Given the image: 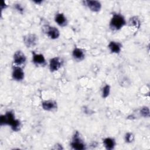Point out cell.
I'll return each mask as SVG.
<instances>
[{
  "instance_id": "6da1fadb",
  "label": "cell",
  "mask_w": 150,
  "mask_h": 150,
  "mask_svg": "<svg viewBox=\"0 0 150 150\" xmlns=\"http://www.w3.org/2000/svg\"><path fill=\"white\" fill-rule=\"evenodd\" d=\"M0 124L1 126L10 125L13 131L17 132L20 130L21 122L19 120L16 119L13 112L11 111H6L4 115L0 117Z\"/></svg>"
},
{
  "instance_id": "7a4b0ae2",
  "label": "cell",
  "mask_w": 150,
  "mask_h": 150,
  "mask_svg": "<svg viewBox=\"0 0 150 150\" xmlns=\"http://www.w3.org/2000/svg\"><path fill=\"white\" fill-rule=\"evenodd\" d=\"M125 24V19L122 15L119 13H114L111 19L110 27L112 30H118L124 27Z\"/></svg>"
},
{
  "instance_id": "3957f363",
  "label": "cell",
  "mask_w": 150,
  "mask_h": 150,
  "mask_svg": "<svg viewBox=\"0 0 150 150\" xmlns=\"http://www.w3.org/2000/svg\"><path fill=\"white\" fill-rule=\"evenodd\" d=\"M70 145L73 149L76 150H83L86 148V145L81 139L80 134L78 131H76L74 133L70 143Z\"/></svg>"
},
{
  "instance_id": "277c9868",
  "label": "cell",
  "mask_w": 150,
  "mask_h": 150,
  "mask_svg": "<svg viewBox=\"0 0 150 150\" xmlns=\"http://www.w3.org/2000/svg\"><path fill=\"white\" fill-rule=\"evenodd\" d=\"M23 42L27 47H33L38 42V36L34 33H29L23 37Z\"/></svg>"
},
{
  "instance_id": "5b68a950",
  "label": "cell",
  "mask_w": 150,
  "mask_h": 150,
  "mask_svg": "<svg viewBox=\"0 0 150 150\" xmlns=\"http://www.w3.org/2000/svg\"><path fill=\"white\" fill-rule=\"evenodd\" d=\"M43 29L45 33L52 39H56L59 38L60 36L59 30L55 27L46 25L44 26Z\"/></svg>"
},
{
  "instance_id": "8992f818",
  "label": "cell",
  "mask_w": 150,
  "mask_h": 150,
  "mask_svg": "<svg viewBox=\"0 0 150 150\" xmlns=\"http://www.w3.org/2000/svg\"><path fill=\"white\" fill-rule=\"evenodd\" d=\"M83 4L87 6L91 11L94 12H97L100 11L101 8V4L98 1H83Z\"/></svg>"
},
{
  "instance_id": "52a82bcc",
  "label": "cell",
  "mask_w": 150,
  "mask_h": 150,
  "mask_svg": "<svg viewBox=\"0 0 150 150\" xmlns=\"http://www.w3.org/2000/svg\"><path fill=\"white\" fill-rule=\"evenodd\" d=\"M12 76L13 79L19 81L24 78V71L23 69L19 66H15L13 67Z\"/></svg>"
},
{
  "instance_id": "ba28073f",
  "label": "cell",
  "mask_w": 150,
  "mask_h": 150,
  "mask_svg": "<svg viewBox=\"0 0 150 150\" xmlns=\"http://www.w3.org/2000/svg\"><path fill=\"white\" fill-rule=\"evenodd\" d=\"M26 56L21 50H17L13 54V62L16 66H21L26 62Z\"/></svg>"
},
{
  "instance_id": "9c48e42d",
  "label": "cell",
  "mask_w": 150,
  "mask_h": 150,
  "mask_svg": "<svg viewBox=\"0 0 150 150\" xmlns=\"http://www.w3.org/2000/svg\"><path fill=\"white\" fill-rule=\"evenodd\" d=\"M62 66V60L59 57H54L50 60L49 69L52 72L58 70Z\"/></svg>"
},
{
  "instance_id": "30bf717a",
  "label": "cell",
  "mask_w": 150,
  "mask_h": 150,
  "mask_svg": "<svg viewBox=\"0 0 150 150\" xmlns=\"http://www.w3.org/2000/svg\"><path fill=\"white\" fill-rule=\"evenodd\" d=\"M32 62L37 66H45L46 64V62L44 56L42 54L32 52Z\"/></svg>"
},
{
  "instance_id": "8fae6325",
  "label": "cell",
  "mask_w": 150,
  "mask_h": 150,
  "mask_svg": "<svg viewBox=\"0 0 150 150\" xmlns=\"http://www.w3.org/2000/svg\"><path fill=\"white\" fill-rule=\"evenodd\" d=\"M42 107L43 109L46 111H52L57 108V104L55 101L49 100L42 101Z\"/></svg>"
},
{
  "instance_id": "7c38bea8",
  "label": "cell",
  "mask_w": 150,
  "mask_h": 150,
  "mask_svg": "<svg viewBox=\"0 0 150 150\" xmlns=\"http://www.w3.org/2000/svg\"><path fill=\"white\" fill-rule=\"evenodd\" d=\"M108 47L111 53L118 54L121 50L122 45H121V43H120L118 42L111 41L109 43V44L108 45Z\"/></svg>"
},
{
  "instance_id": "4fadbf2b",
  "label": "cell",
  "mask_w": 150,
  "mask_h": 150,
  "mask_svg": "<svg viewBox=\"0 0 150 150\" xmlns=\"http://www.w3.org/2000/svg\"><path fill=\"white\" fill-rule=\"evenodd\" d=\"M54 21L60 26H65L67 23L66 17L63 13H57L54 17Z\"/></svg>"
},
{
  "instance_id": "5bb4252c",
  "label": "cell",
  "mask_w": 150,
  "mask_h": 150,
  "mask_svg": "<svg viewBox=\"0 0 150 150\" xmlns=\"http://www.w3.org/2000/svg\"><path fill=\"white\" fill-rule=\"evenodd\" d=\"M73 56L75 60L77 61H81L84 59L85 57V54L84 51L78 47H75L74 50H73Z\"/></svg>"
},
{
  "instance_id": "9a60e30c",
  "label": "cell",
  "mask_w": 150,
  "mask_h": 150,
  "mask_svg": "<svg viewBox=\"0 0 150 150\" xmlns=\"http://www.w3.org/2000/svg\"><path fill=\"white\" fill-rule=\"evenodd\" d=\"M103 144L107 150L113 149L115 146V141L114 139L110 137L105 138L103 139Z\"/></svg>"
},
{
  "instance_id": "2e32d148",
  "label": "cell",
  "mask_w": 150,
  "mask_h": 150,
  "mask_svg": "<svg viewBox=\"0 0 150 150\" xmlns=\"http://www.w3.org/2000/svg\"><path fill=\"white\" fill-rule=\"evenodd\" d=\"M110 93V86L108 84L105 85L102 89V97L104 98H107Z\"/></svg>"
},
{
  "instance_id": "e0dca14e",
  "label": "cell",
  "mask_w": 150,
  "mask_h": 150,
  "mask_svg": "<svg viewBox=\"0 0 150 150\" xmlns=\"http://www.w3.org/2000/svg\"><path fill=\"white\" fill-rule=\"evenodd\" d=\"M130 23L137 28H139L140 26V21L136 16H134L130 19Z\"/></svg>"
},
{
  "instance_id": "ac0fdd59",
  "label": "cell",
  "mask_w": 150,
  "mask_h": 150,
  "mask_svg": "<svg viewBox=\"0 0 150 150\" xmlns=\"http://www.w3.org/2000/svg\"><path fill=\"white\" fill-rule=\"evenodd\" d=\"M140 114L143 117H149V110L148 107H144L140 110Z\"/></svg>"
},
{
  "instance_id": "d6986e66",
  "label": "cell",
  "mask_w": 150,
  "mask_h": 150,
  "mask_svg": "<svg viewBox=\"0 0 150 150\" xmlns=\"http://www.w3.org/2000/svg\"><path fill=\"white\" fill-rule=\"evenodd\" d=\"M125 140L128 143H131L134 140V135L131 132H127L125 136Z\"/></svg>"
},
{
  "instance_id": "ffe728a7",
  "label": "cell",
  "mask_w": 150,
  "mask_h": 150,
  "mask_svg": "<svg viewBox=\"0 0 150 150\" xmlns=\"http://www.w3.org/2000/svg\"><path fill=\"white\" fill-rule=\"evenodd\" d=\"M15 7L16 8V9H17L19 12L21 13H22L23 12V7L21 6V4H15Z\"/></svg>"
},
{
  "instance_id": "44dd1931",
  "label": "cell",
  "mask_w": 150,
  "mask_h": 150,
  "mask_svg": "<svg viewBox=\"0 0 150 150\" xmlns=\"http://www.w3.org/2000/svg\"><path fill=\"white\" fill-rule=\"evenodd\" d=\"M7 7V5H6L5 2L4 1H2L1 4V10H3L4 9H5Z\"/></svg>"
},
{
  "instance_id": "7402d4cb",
  "label": "cell",
  "mask_w": 150,
  "mask_h": 150,
  "mask_svg": "<svg viewBox=\"0 0 150 150\" xmlns=\"http://www.w3.org/2000/svg\"><path fill=\"white\" fill-rule=\"evenodd\" d=\"M60 145H60V144H56V145H54V146H55L54 149H63V148H62V147H59V146H60Z\"/></svg>"
},
{
  "instance_id": "603a6c76",
  "label": "cell",
  "mask_w": 150,
  "mask_h": 150,
  "mask_svg": "<svg viewBox=\"0 0 150 150\" xmlns=\"http://www.w3.org/2000/svg\"><path fill=\"white\" fill-rule=\"evenodd\" d=\"M34 2H35L36 4H40L41 2H42V1H35Z\"/></svg>"
}]
</instances>
